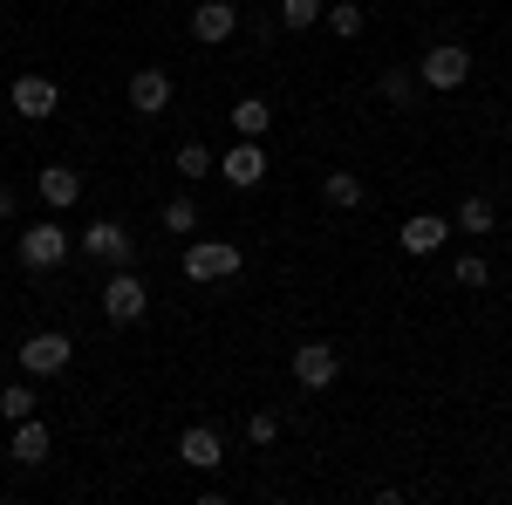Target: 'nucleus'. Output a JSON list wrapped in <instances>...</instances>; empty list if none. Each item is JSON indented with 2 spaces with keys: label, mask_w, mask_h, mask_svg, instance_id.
Wrapping results in <instances>:
<instances>
[{
  "label": "nucleus",
  "mask_w": 512,
  "mask_h": 505,
  "mask_svg": "<svg viewBox=\"0 0 512 505\" xmlns=\"http://www.w3.org/2000/svg\"><path fill=\"white\" fill-rule=\"evenodd\" d=\"M233 273H239V246H226V239L185 246V280H233Z\"/></svg>",
  "instance_id": "7ed1b4c3"
},
{
  "label": "nucleus",
  "mask_w": 512,
  "mask_h": 505,
  "mask_svg": "<svg viewBox=\"0 0 512 505\" xmlns=\"http://www.w3.org/2000/svg\"><path fill=\"white\" fill-rule=\"evenodd\" d=\"M321 21H328V28H335L342 41H355V35H362V7H355V0H335V7H328Z\"/></svg>",
  "instance_id": "6ab92c4d"
},
{
  "label": "nucleus",
  "mask_w": 512,
  "mask_h": 505,
  "mask_svg": "<svg viewBox=\"0 0 512 505\" xmlns=\"http://www.w3.org/2000/svg\"><path fill=\"white\" fill-rule=\"evenodd\" d=\"M233 28H239L233 0H198V14H192V35L198 41H233Z\"/></svg>",
  "instance_id": "9d476101"
},
{
  "label": "nucleus",
  "mask_w": 512,
  "mask_h": 505,
  "mask_svg": "<svg viewBox=\"0 0 512 505\" xmlns=\"http://www.w3.org/2000/svg\"><path fill=\"white\" fill-rule=\"evenodd\" d=\"M417 76L431 82V89H465V76H472V55L458 48V41H437L431 55H424V69Z\"/></svg>",
  "instance_id": "39448f33"
},
{
  "label": "nucleus",
  "mask_w": 512,
  "mask_h": 505,
  "mask_svg": "<svg viewBox=\"0 0 512 505\" xmlns=\"http://www.w3.org/2000/svg\"><path fill=\"white\" fill-rule=\"evenodd\" d=\"M14 458H21V465H41V458H48V430H41L35 417L14 424Z\"/></svg>",
  "instance_id": "2eb2a0df"
},
{
  "label": "nucleus",
  "mask_w": 512,
  "mask_h": 505,
  "mask_svg": "<svg viewBox=\"0 0 512 505\" xmlns=\"http://www.w3.org/2000/svg\"><path fill=\"white\" fill-rule=\"evenodd\" d=\"M458 226L465 233H492V198H465L458 205Z\"/></svg>",
  "instance_id": "4be33fe9"
},
{
  "label": "nucleus",
  "mask_w": 512,
  "mask_h": 505,
  "mask_svg": "<svg viewBox=\"0 0 512 505\" xmlns=\"http://www.w3.org/2000/svg\"><path fill=\"white\" fill-rule=\"evenodd\" d=\"M280 21H287L294 35H301V28H315V21H321V0H280Z\"/></svg>",
  "instance_id": "412c9836"
},
{
  "label": "nucleus",
  "mask_w": 512,
  "mask_h": 505,
  "mask_svg": "<svg viewBox=\"0 0 512 505\" xmlns=\"http://www.w3.org/2000/svg\"><path fill=\"white\" fill-rule=\"evenodd\" d=\"M7 103H14V110H21V117H55V103H62V89H55V82L48 76H14V89H7Z\"/></svg>",
  "instance_id": "0eeeda50"
},
{
  "label": "nucleus",
  "mask_w": 512,
  "mask_h": 505,
  "mask_svg": "<svg viewBox=\"0 0 512 505\" xmlns=\"http://www.w3.org/2000/svg\"><path fill=\"white\" fill-rule=\"evenodd\" d=\"M444 239H451V226H444V219H431V212L403 219V253H410V260H424V253H437Z\"/></svg>",
  "instance_id": "f8f14e48"
},
{
  "label": "nucleus",
  "mask_w": 512,
  "mask_h": 505,
  "mask_svg": "<svg viewBox=\"0 0 512 505\" xmlns=\"http://www.w3.org/2000/svg\"><path fill=\"white\" fill-rule=\"evenodd\" d=\"M376 89H383V103H403V110L417 103V76H403V69H383V82H376Z\"/></svg>",
  "instance_id": "aec40b11"
},
{
  "label": "nucleus",
  "mask_w": 512,
  "mask_h": 505,
  "mask_svg": "<svg viewBox=\"0 0 512 505\" xmlns=\"http://www.w3.org/2000/svg\"><path fill=\"white\" fill-rule=\"evenodd\" d=\"M35 403H41V396H35V389H28V383L0 389V417H7V424H21V417H35Z\"/></svg>",
  "instance_id": "a211bd4d"
},
{
  "label": "nucleus",
  "mask_w": 512,
  "mask_h": 505,
  "mask_svg": "<svg viewBox=\"0 0 512 505\" xmlns=\"http://www.w3.org/2000/svg\"><path fill=\"white\" fill-rule=\"evenodd\" d=\"M458 287H485V260H478V253L458 260Z\"/></svg>",
  "instance_id": "a878e982"
},
{
  "label": "nucleus",
  "mask_w": 512,
  "mask_h": 505,
  "mask_svg": "<svg viewBox=\"0 0 512 505\" xmlns=\"http://www.w3.org/2000/svg\"><path fill=\"white\" fill-rule=\"evenodd\" d=\"M62 260H69V233H62L55 219H41V226H28V233H21V267L48 273V267H62Z\"/></svg>",
  "instance_id": "f03ea898"
},
{
  "label": "nucleus",
  "mask_w": 512,
  "mask_h": 505,
  "mask_svg": "<svg viewBox=\"0 0 512 505\" xmlns=\"http://www.w3.org/2000/svg\"><path fill=\"white\" fill-rule=\"evenodd\" d=\"M0 219H14V185H0Z\"/></svg>",
  "instance_id": "bb28decb"
},
{
  "label": "nucleus",
  "mask_w": 512,
  "mask_h": 505,
  "mask_svg": "<svg viewBox=\"0 0 512 505\" xmlns=\"http://www.w3.org/2000/svg\"><path fill=\"white\" fill-rule=\"evenodd\" d=\"M198 226V205L192 198H171V205H164V233H192Z\"/></svg>",
  "instance_id": "b1692460"
},
{
  "label": "nucleus",
  "mask_w": 512,
  "mask_h": 505,
  "mask_svg": "<svg viewBox=\"0 0 512 505\" xmlns=\"http://www.w3.org/2000/svg\"><path fill=\"white\" fill-rule=\"evenodd\" d=\"M164 103H171V76H164V69H137V76H130V110H137V117H158Z\"/></svg>",
  "instance_id": "9b49d317"
},
{
  "label": "nucleus",
  "mask_w": 512,
  "mask_h": 505,
  "mask_svg": "<svg viewBox=\"0 0 512 505\" xmlns=\"http://www.w3.org/2000/svg\"><path fill=\"white\" fill-rule=\"evenodd\" d=\"M82 253L103 260V267H130V233H123L117 219H96V226L82 233Z\"/></svg>",
  "instance_id": "6e6552de"
},
{
  "label": "nucleus",
  "mask_w": 512,
  "mask_h": 505,
  "mask_svg": "<svg viewBox=\"0 0 512 505\" xmlns=\"http://www.w3.org/2000/svg\"><path fill=\"white\" fill-rule=\"evenodd\" d=\"M178 458H185V465H192V471H212V465H219V458H226V451H219V430L192 424V430H185V437H178Z\"/></svg>",
  "instance_id": "ddd939ff"
},
{
  "label": "nucleus",
  "mask_w": 512,
  "mask_h": 505,
  "mask_svg": "<svg viewBox=\"0 0 512 505\" xmlns=\"http://www.w3.org/2000/svg\"><path fill=\"white\" fill-rule=\"evenodd\" d=\"M335 376H342V355L328 349V342H301L294 349V383L301 389H328Z\"/></svg>",
  "instance_id": "423d86ee"
},
{
  "label": "nucleus",
  "mask_w": 512,
  "mask_h": 505,
  "mask_svg": "<svg viewBox=\"0 0 512 505\" xmlns=\"http://www.w3.org/2000/svg\"><path fill=\"white\" fill-rule=\"evenodd\" d=\"M35 185H41V198H48L55 212H69V205H76V198H82V178H76V171H69V164H48V171H41Z\"/></svg>",
  "instance_id": "4468645a"
},
{
  "label": "nucleus",
  "mask_w": 512,
  "mask_h": 505,
  "mask_svg": "<svg viewBox=\"0 0 512 505\" xmlns=\"http://www.w3.org/2000/svg\"><path fill=\"white\" fill-rule=\"evenodd\" d=\"M246 437H253V444H274V437H280V410H253Z\"/></svg>",
  "instance_id": "393cba45"
},
{
  "label": "nucleus",
  "mask_w": 512,
  "mask_h": 505,
  "mask_svg": "<svg viewBox=\"0 0 512 505\" xmlns=\"http://www.w3.org/2000/svg\"><path fill=\"white\" fill-rule=\"evenodd\" d=\"M267 117H274V110H267L260 96H239V103H233V130H239V137H260Z\"/></svg>",
  "instance_id": "dca6fc26"
},
{
  "label": "nucleus",
  "mask_w": 512,
  "mask_h": 505,
  "mask_svg": "<svg viewBox=\"0 0 512 505\" xmlns=\"http://www.w3.org/2000/svg\"><path fill=\"white\" fill-rule=\"evenodd\" d=\"M69 362H76V342H69V335H55V328H41V335L21 342V369H28V376H62Z\"/></svg>",
  "instance_id": "f257e3e1"
},
{
  "label": "nucleus",
  "mask_w": 512,
  "mask_h": 505,
  "mask_svg": "<svg viewBox=\"0 0 512 505\" xmlns=\"http://www.w3.org/2000/svg\"><path fill=\"white\" fill-rule=\"evenodd\" d=\"M212 164H219V157L205 151V144H178V171H185V178H205Z\"/></svg>",
  "instance_id": "5701e85b"
},
{
  "label": "nucleus",
  "mask_w": 512,
  "mask_h": 505,
  "mask_svg": "<svg viewBox=\"0 0 512 505\" xmlns=\"http://www.w3.org/2000/svg\"><path fill=\"white\" fill-rule=\"evenodd\" d=\"M219 171H226V185H239V192H246V185H260V178H267V151H260L253 137H239L233 151L219 157Z\"/></svg>",
  "instance_id": "1a4fd4ad"
},
{
  "label": "nucleus",
  "mask_w": 512,
  "mask_h": 505,
  "mask_svg": "<svg viewBox=\"0 0 512 505\" xmlns=\"http://www.w3.org/2000/svg\"><path fill=\"white\" fill-rule=\"evenodd\" d=\"M321 198L349 212V205H362V178H349V171H328V178H321Z\"/></svg>",
  "instance_id": "f3484780"
},
{
  "label": "nucleus",
  "mask_w": 512,
  "mask_h": 505,
  "mask_svg": "<svg viewBox=\"0 0 512 505\" xmlns=\"http://www.w3.org/2000/svg\"><path fill=\"white\" fill-rule=\"evenodd\" d=\"M144 308H151V294H144V280L123 267L110 287H103V314L117 321V328H130V321H144Z\"/></svg>",
  "instance_id": "20e7f679"
}]
</instances>
